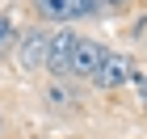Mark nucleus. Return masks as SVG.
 Segmentation results:
<instances>
[{"mask_svg": "<svg viewBox=\"0 0 147 139\" xmlns=\"http://www.w3.org/2000/svg\"><path fill=\"white\" fill-rule=\"evenodd\" d=\"M130 76H135V59L126 55V51H105V59L97 63V72H92V84L113 93V89H126Z\"/></svg>", "mask_w": 147, "mask_h": 139, "instance_id": "obj_2", "label": "nucleus"}, {"mask_svg": "<svg viewBox=\"0 0 147 139\" xmlns=\"http://www.w3.org/2000/svg\"><path fill=\"white\" fill-rule=\"evenodd\" d=\"M34 17H38V25L67 30L71 21L97 17V0H34Z\"/></svg>", "mask_w": 147, "mask_h": 139, "instance_id": "obj_1", "label": "nucleus"}, {"mask_svg": "<svg viewBox=\"0 0 147 139\" xmlns=\"http://www.w3.org/2000/svg\"><path fill=\"white\" fill-rule=\"evenodd\" d=\"M46 38H51V34H46L42 25L17 34V46H13V51H17V59H21L25 72H42V68H46Z\"/></svg>", "mask_w": 147, "mask_h": 139, "instance_id": "obj_4", "label": "nucleus"}, {"mask_svg": "<svg viewBox=\"0 0 147 139\" xmlns=\"http://www.w3.org/2000/svg\"><path fill=\"white\" fill-rule=\"evenodd\" d=\"M42 101L51 110H59V114H71V110H80V93H76L71 80H51L42 89Z\"/></svg>", "mask_w": 147, "mask_h": 139, "instance_id": "obj_6", "label": "nucleus"}, {"mask_svg": "<svg viewBox=\"0 0 147 139\" xmlns=\"http://www.w3.org/2000/svg\"><path fill=\"white\" fill-rule=\"evenodd\" d=\"M71 42H76V34H71V30H55V34L46 38V72H51L55 80H67Z\"/></svg>", "mask_w": 147, "mask_h": 139, "instance_id": "obj_5", "label": "nucleus"}, {"mask_svg": "<svg viewBox=\"0 0 147 139\" xmlns=\"http://www.w3.org/2000/svg\"><path fill=\"white\" fill-rule=\"evenodd\" d=\"M130 84H135L139 101H143V110H147V72H139V68H135V76H130Z\"/></svg>", "mask_w": 147, "mask_h": 139, "instance_id": "obj_8", "label": "nucleus"}, {"mask_svg": "<svg viewBox=\"0 0 147 139\" xmlns=\"http://www.w3.org/2000/svg\"><path fill=\"white\" fill-rule=\"evenodd\" d=\"M101 59H105V46L97 42V38L76 34V42H71V59H67V80H92V72H97Z\"/></svg>", "mask_w": 147, "mask_h": 139, "instance_id": "obj_3", "label": "nucleus"}, {"mask_svg": "<svg viewBox=\"0 0 147 139\" xmlns=\"http://www.w3.org/2000/svg\"><path fill=\"white\" fill-rule=\"evenodd\" d=\"M126 0H97V13H122Z\"/></svg>", "mask_w": 147, "mask_h": 139, "instance_id": "obj_9", "label": "nucleus"}, {"mask_svg": "<svg viewBox=\"0 0 147 139\" xmlns=\"http://www.w3.org/2000/svg\"><path fill=\"white\" fill-rule=\"evenodd\" d=\"M17 34H21V30H17V21H13L9 13H0V59L17 46Z\"/></svg>", "mask_w": 147, "mask_h": 139, "instance_id": "obj_7", "label": "nucleus"}]
</instances>
